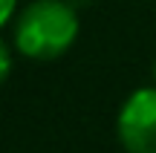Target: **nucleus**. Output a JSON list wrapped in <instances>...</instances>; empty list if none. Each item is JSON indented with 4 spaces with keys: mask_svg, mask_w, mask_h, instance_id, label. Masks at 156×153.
Returning <instances> with one entry per match:
<instances>
[{
    "mask_svg": "<svg viewBox=\"0 0 156 153\" xmlns=\"http://www.w3.org/2000/svg\"><path fill=\"white\" fill-rule=\"evenodd\" d=\"M78 38V15L64 0H35L23 9L15 26V46L20 55L52 61L64 55Z\"/></svg>",
    "mask_w": 156,
    "mask_h": 153,
    "instance_id": "nucleus-1",
    "label": "nucleus"
},
{
    "mask_svg": "<svg viewBox=\"0 0 156 153\" xmlns=\"http://www.w3.org/2000/svg\"><path fill=\"white\" fill-rule=\"evenodd\" d=\"M119 139L127 153H156V90H136L119 113Z\"/></svg>",
    "mask_w": 156,
    "mask_h": 153,
    "instance_id": "nucleus-2",
    "label": "nucleus"
},
{
    "mask_svg": "<svg viewBox=\"0 0 156 153\" xmlns=\"http://www.w3.org/2000/svg\"><path fill=\"white\" fill-rule=\"evenodd\" d=\"M9 69H12V58H9V49H6V43L0 40V84L9 78Z\"/></svg>",
    "mask_w": 156,
    "mask_h": 153,
    "instance_id": "nucleus-3",
    "label": "nucleus"
},
{
    "mask_svg": "<svg viewBox=\"0 0 156 153\" xmlns=\"http://www.w3.org/2000/svg\"><path fill=\"white\" fill-rule=\"evenodd\" d=\"M15 6H17V0H0V26H3V23H6V20L12 17Z\"/></svg>",
    "mask_w": 156,
    "mask_h": 153,
    "instance_id": "nucleus-4",
    "label": "nucleus"
},
{
    "mask_svg": "<svg viewBox=\"0 0 156 153\" xmlns=\"http://www.w3.org/2000/svg\"><path fill=\"white\" fill-rule=\"evenodd\" d=\"M153 75H156V67H153Z\"/></svg>",
    "mask_w": 156,
    "mask_h": 153,
    "instance_id": "nucleus-5",
    "label": "nucleus"
}]
</instances>
